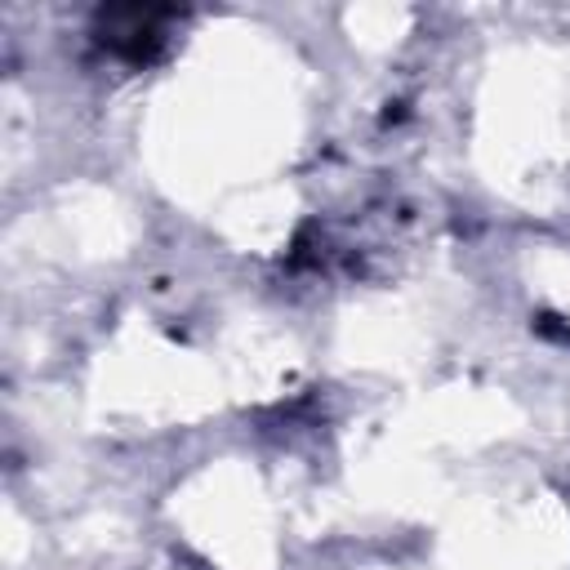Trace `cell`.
Instances as JSON below:
<instances>
[{
  "mask_svg": "<svg viewBox=\"0 0 570 570\" xmlns=\"http://www.w3.org/2000/svg\"><path fill=\"white\" fill-rule=\"evenodd\" d=\"M174 18V9H142V4H116V9H98V40L129 58V62H147L160 53V22Z\"/></svg>",
  "mask_w": 570,
  "mask_h": 570,
  "instance_id": "1",
  "label": "cell"
}]
</instances>
